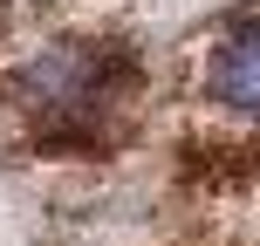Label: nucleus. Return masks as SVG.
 I'll return each mask as SVG.
<instances>
[{
    "label": "nucleus",
    "instance_id": "nucleus-1",
    "mask_svg": "<svg viewBox=\"0 0 260 246\" xmlns=\"http://www.w3.org/2000/svg\"><path fill=\"white\" fill-rule=\"evenodd\" d=\"M14 89L48 137H96L117 103V62L96 41H55L14 76Z\"/></svg>",
    "mask_w": 260,
    "mask_h": 246
},
{
    "label": "nucleus",
    "instance_id": "nucleus-2",
    "mask_svg": "<svg viewBox=\"0 0 260 246\" xmlns=\"http://www.w3.org/2000/svg\"><path fill=\"white\" fill-rule=\"evenodd\" d=\"M206 89H212V103H219V110L260 123V21H240L233 34L212 48Z\"/></svg>",
    "mask_w": 260,
    "mask_h": 246
}]
</instances>
